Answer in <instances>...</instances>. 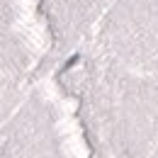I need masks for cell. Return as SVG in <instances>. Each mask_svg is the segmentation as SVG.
<instances>
[{
  "mask_svg": "<svg viewBox=\"0 0 158 158\" xmlns=\"http://www.w3.org/2000/svg\"><path fill=\"white\" fill-rule=\"evenodd\" d=\"M66 80L124 95L129 85L158 78V0H112L90 37L59 68Z\"/></svg>",
  "mask_w": 158,
  "mask_h": 158,
  "instance_id": "obj_1",
  "label": "cell"
},
{
  "mask_svg": "<svg viewBox=\"0 0 158 158\" xmlns=\"http://www.w3.org/2000/svg\"><path fill=\"white\" fill-rule=\"evenodd\" d=\"M112 0H0V80L61 68Z\"/></svg>",
  "mask_w": 158,
  "mask_h": 158,
  "instance_id": "obj_2",
  "label": "cell"
}]
</instances>
